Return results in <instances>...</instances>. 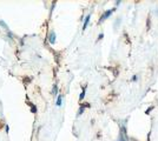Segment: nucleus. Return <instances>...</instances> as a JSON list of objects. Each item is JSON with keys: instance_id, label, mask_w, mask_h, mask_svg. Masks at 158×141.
I'll return each mask as SVG.
<instances>
[{"instance_id": "423d86ee", "label": "nucleus", "mask_w": 158, "mask_h": 141, "mask_svg": "<svg viewBox=\"0 0 158 141\" xmlns=\"http://www.w3.org/2000/svg\"><path fill=\"white\" fill-rule=\"evenodd\" d=\"M84 97H85V89H83V92H81L80 97H79V100H83L84 99Z\"/></svg>"}, {"instance_id": "f257e3e1", "label": "nucleus", "mask_w": 158, "mask_h": 141, "mask_svg": "<svg viewBox=\"0 0 158 141\" xmlns=\"http://www.w3.org/2000/svg\"><path fill=\"white\" fill-rule=\"evenodd\" d=\"M113 12H114V8H112V9H108V11H106V12H105L104 14H103V17L100 18V20H99V22H102V21H104L105 19H106V18H108L110 17V15H111V14L113 13Z\"/></svg>"}, {"instance_id": "7ed1b4c3", "label": "nucleus", "mask_w": 158, "mask_h": 141, "mask_svg": "<svg viewBox=\"0 0 158 141\" xmlns=\"http://www.w3.org/2000/svg\"><path fill=\"white\" fill-rule=\"evenodd\" d=\"M49 40H50L51 44H54V41H55V33L54 32H51L50 34V38H49Z\"/></svg>"}, {"instance_id": "f03ea898", "label": "nucleus", "mask_w": 158, "mask_h": 141, "mask_svg": "<svg viewBox=\"0 0 158 141\" xmlns=\"http://www.w3.org/2000/svg\"><path fill=\"white\" fill-rule=\"evenodd\" d=\"M119 141H127L126 134H125V128L124 127L120 129V133H119Z\"/></svg>"}, {"instance_id": "0eeeda50", "label": "nucleus", "mask_w": 158, "mask_h": 141, "mask_svg": "<svg viewBox=\"0 0 158 141\" xmlns=\"http://www.w3.org/2000/svg\"><path fill=\"white\" fill-rule=\"evenodd\" d=\"M55 93H57V86L54 85L53 86V94H55Z\"/></svg>"}, {"instance_id": "20e7f679", "label": "nucleus", "mask_w": 158, "mask_h": 141, "mask_svg": "<svg viewBox=\"0 0 158 141\" xmlns=\"http://www.w3.org/2000/svg\"><path fill=\"white\" fill-rule=\"evenodd\" d=\"M90 18H91L90 14H89V15H87V17L85 18V22H84V27H83L84 30H85L86 27H87V25H89V21H90Z\"/></svg>"}, {"instance_id": "39448f33", "label": "nucleus", "mask_w": 158, "mask_h": 141, "mask_svg": "<svg viewBox=\"0 0 158 141\" xmlns=\"http://www.w3.org/2000/svg\"><path fill=\"white\" fill-rule=\"evenodd\" d=\"M61 102H63V97H61V95H59L58 100H57V102H55V105H57V106H61Z\"/></svg>"}]
</instances>
